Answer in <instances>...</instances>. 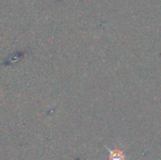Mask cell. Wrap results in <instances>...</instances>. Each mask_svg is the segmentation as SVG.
Returning a JSON list of instances; mask_svg holds the SVG:
<instances>
[{
  "label": "cell",
  "mask_w": 161,
  "mask_h": 160,
  "mask_svg": "<svg viewBox=\"0 0 161 160\" xmlns=\"http://www.w3.org/2000/svg\"><path fill=\"white\" fill-rule=\"evenodd\" d=\"M108 151V160H126L127 157L124 153V151L119 148L118 146L115 147L114 149L107 148Z\"/></svg>",
  "instance_id": "1"
}]
</instances>
